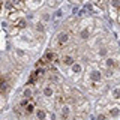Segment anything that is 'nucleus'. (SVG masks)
Instances as JSON below:
<instances>
[{"instance_id":"obj_1","label":"nucleus","mask_w":120,"mask_h":120,"mask_svg":"<svg viewBox=\"0 0 120 120\" xmlns=\"http://www.w3.org/2000/svg\"><path fill=\"white\" fill-rule=\"evenodd\" d=\"M8 89H9V86H8V81L6 80H0V93H5L8 92Z\"/></svg>"},{"instance_id":"obj_2","label":"nucleus","mask_w":120,"mask_h":120,"mask_svg":"<svg viewBox=\"0 0 120 120\" xmlns=\"http://www.w3.org/2000/svg\"><path fill=\"white\" fill-rule=\"evenodd\" d=\"M33 110H35V105H33V104H29L27 105V107H26V110H24V114H32V112H33Z\"/></svg>"},{"instance_id":"obj_3","label":"nucleus","mask_w":120,"mask_h":120,"mask_svg":"<svg viewBox=\"0 0 120 120\" xmlns=\"http://www.w3.org/2000/svg\"><path fill=\"white\" fill-rule=\"evenodd\" d=\"M68 41V35H60L59 36V44H65Z\"/></svg>"},{"instance_id":"obj_4","label":"nucleus","mask_w":120,"mask_h":120,"mask_svg":"<svg viewBox=\"0 0 120 120\" xmlns=\"http://www.w3.org/2000/svg\"><path fill=\"white\" fill-rule=\"evenodd\" d=\"M60 104H63V96H57V104H56V105H57V108L60 107Z\"/></svg>"},{"instance_id":"obj_5","label":"nucleus","mask_w":120,"mask_h":120,"mask_svg":"<svg viewBox=\"0 0 120 120\" xmlns=\"http://www.w3.org/2000/svg\"><path fill=\"white\" fill-rule=\"evenodd\" d=\"M74 120H78V119H74Z\"/></svg>"}]
</instances>
